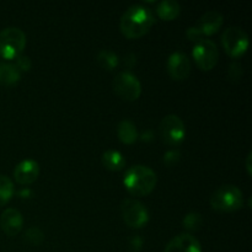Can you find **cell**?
I'll use <instances>...</instances> for the list:
<instances>
[{
    "label": "cell",
    "mask_w": 252,
    "mask_h": 252,
    "mask_svg": "<svg viewBox=\"0 0 252 252\" xmlns=\"http://www.w3.org/2000/svg\"><path fill=\"white\" fill-rule=\"evenodd\" d=\"M154 24V15L149 7L135 4L128 7L121 17L120 27L128 38H139L149 31Z\"/></svg>",
    "instance_id": "cell-1"
},
{
    "label": "cell",
    "mask_w": 252,
    "mask_h": 252,
    "mask_svg": "<svg viewBox=\"0 0 252 252\" xmlns=\"http://www.w3.org/2000/svg\"><path fill=\"white\" fill-rule=\"evenodd\" d=\"M123 184L133 196H147L157 185V174L150 167L144 165H135L126 171Z\"/></svg>",
    "instance_id": "cell-2"
},
{
    "label": "cell",
    "mask_w": 252,
    "mask_h": 252,
    "mask_svg": "<svg viewBox=\"0 0 252 252\" xmlns=\"http://www.w3.org/2000/svg\"><path fill=\"white\" fill-rule=\"evenodd\" d=\"M244 204L243 192L234 185L220 186L211 197V206L214 211L230 213L240 209Z\"/></svg>",
    "instance_id": "cell-3"
},
{
    "label": "cell",
    "mask_w": 252,
    "mask_h": 252,
    "mask_svg": "<svg viewBox=\"0 0 252 252\" xmlns=\"http://www.w3.org/2000/svg\"><path fill=\"white\" fill-rule=\"evenodd\" d=\"M26 46V34L19 27H6L0 31V56L15 59L21 56Z\"/></svg>",
    "instance_id": "cell-4"
},
{
    "label": "cell",
    "mask_w": 252,
    "mask_h": 252,
    "mask_svg": "<svg viewBox=\"0 0 252 252\" xmlns=\"http://www.w3.org/2000/svg\"><path fill=\"white\" fill-rule=\"evenodd\" d=\"M223 22V14H220L217 10H209L199 17L194 26L187 29L186 36L189 37V39L196 42L201 39L202 36H209V34H213L214 32L218 31Z\"/></svg>",
    "instance_id": "cell-5"
},
{
    "label": "cell",
    "mask_w": 252,
    "mask_h": 252,
    "mask_svg": "<svg viewBox=\"0 0 252 252\" xmlns=\"http://www.w3.org/2000/svg\"><path fill=\"white\" fill-rule=\"evenodd\" d=\"M113 90L123 100L135 101L142 94V84L134 74L123 70L113 79Z\"/></svg>",
    "instance_id": "cell-6"
},
{
    "label": "cell",
    "mask_w": 252,
    "mask_h": 252,
    "mask_svg": "<svg viewBox=\"0 0 252 252\" xmlns=\"http://www.w3.org/2000/svg\"><path fill=\"white\" fill-rule=\"evenodd\" d=\"M192 54L194 62L202 70L213 69L219 58L218 47L212 39L208 38H201L194 42Z\"/></svg>",
    "instance_id": "cell-7"
},
{
    "label": "cell",
    "mask_w": 252,
    "mask_h": 252,
    "mask_svg": "<svg viewBox=\"0 0 252 252\" xmlns=\"http://www.w3.org/2000/svg\"><path fill=\"white\" fill-rule=\"evenodd\" d=\"M121 212L125 223L129 228L139 229L149 220V213L143 203L134 198H126L121 203Z\"/></svg>",
    "instance_id": "cell-8"
},
{
    "label": "cell",
    "mask_w": 252,
    "mask_h": 252,
    "mask_svg": "<svg viewBox=\"0 0 252 252\" xmlns=\"http://www.w3.org/2000/svg\"><path fill=\"white\" fill-rule=\"evenodd\" d=\"M221 44L231 57H240L249 47V36L241 27H228L221 34Z\"/></svg>",
    "instance_id": "cell-9"
},
{
    "label": "cell",
    "mask_w": 252,
    "mask_h": 252,
    "mask_svg": "<svg viewBox=\"0 0 252 252\" xmlns=\"http://www.w3.org/2000/svg\"><path fill=\"white\" fill-rule=\"evenodd\" d=\"M160 135L169 145H179L184 142L186 135L185 123L177 115H167L160 122Z\"/></svg>",
    "instance_id": "cell-10"
},
{
    "label": "cell",
    "mask_w": 252,
    "mask_h": 252,
    "mask_svg": "<svg viewBox=\"0 0 252 252\" xmlns=\"http://www.w3.org/2000/svg\"><path fill=\"white\" fill-rule=\"evenodd\" d=\"M167 71L175 80H185L191 74V59L184 52H174L167 59Z\"/></svg>",
    "instance_id": "cell-11"
},
{
    "label": "cell",
    "mask_w": 252,
    "mask_h": 252,
    "mask_svg": "<svg viewBox=\"0 0 252 252\" xmlns=\"http://www.w3.org/2000/svg\"><path fill=\"white\" fill-rule=\"evenodd\" d=\"M164 252H202V246L193 235L184 233L171 239Z\"/></svg>",
    "instance_id": "cell-12"
},
{
    "label": "cell",
    "mask_w": 252,
    "mask_h": 252,
    "mask_svg": "<svg viewBox=\"0 0 252 252\" xmlns=\"http://www.w3.org/2000/svg\"><path fill=\"white\" fill-rule=\"evenodd\" d=\"M24 225V218L16 208H7L0 217V226L2 231L9 236H15L21 231Z\"/></svg>",
    "instance_id": "cell-13"
},
{
    "label": "cell",
    "mask_w": 252,
    "mask_h": 252,
    "mask_svg": "<svg viewBox=\"0 0 252 252\" xmlns=\"http://www.w3.org/2000/svg\"><path fill=\"white\" fill-rule=\"evenodd\" d=\"M39 174L38 162L32 159L22 160L15 166L14 177L19 184L29 185L36 181Z\"/></svg>",
    "instance_id": "cell-14"
},
{
    "label": "cell",
    "mask_w": 252,
    "mask_h": 252,
    "mask_svg": "<svg viewBox=\"0 0 252 252\" xmlns=\"http://www.w3.org/2000/svg\"><path fill=\"white\" fill-rule=\"evenodd\" d=\"M117 135L125 144H133L138 139L137 127L132 121L122 120L117 126Z\"/></svg>",
    "instance_id": "cell-15"
},
{
    "label": "cell",
    "mask_w": 252,
    "mask_h": 252,
    "mask_svg": "<svg viewBox=\"0 0 252 252\" xmlns=\"http://www.w3.org/2000/svg\"><path fill=\"white\" fill-rule=\"evenodd\" d=\"M20 78H21V71L17 69L15 64L0 63V84L1 85H15L19 83Z\"/></svg>",
    "instance_id": "cell-16"
},
{
    "label": "cell",
    "mask_w": 252,
    "mask_h": 252,
    "mask_svg": "<svg viewBox=\"0 0 252 252\" xmlns=\"http://www.w3.org/2000/svg\"><path fill=\"white\" fill-rule=\"evenodd\" d=\"M157 12L160 19L170 21L179 16L181 12V6L176 0H162L158 4Z\"/></svg>",
    "instance_id": "cell-17"
},
{
    "label": "cell",
    "mask_w": 252,
    "mask_h": 252,
    "mask_svg": "<svg viewBox=\"0 0 252 252\" xmlns=\"http://www.w3.org/2000/svg\"><path fill=\"white\" fill-rule=\"evenodd\" d=\"M101 160H102L103 166L111 171H121L126 165L125 158L117 150H106L102 154Z\"/></svg>",
    "instance_id": "cell-18"
},
{
    "label": "cell",
    "mask_w": 252,
    "mask_h": 252,
    "mask_svg": "<svg viewBox=\"0 0 252 252\" xmlns=\"http://www.w3.org/2000/svg\"><path fill=\"white\" fill-rule=\"evenodd\" d=\"M96 62L98 65L106 70H112L118 65V56L110 49H102L97 53Z\"/></svg>",
    "instance_id": "cell-19"
},
{
    "label": "cell",
    "mask_w": 252,
    "mask_h": 252,
    "mask_svg": "<svg viewBox=\"0 0 252 252\" xmlns=\"http://www.w3.org/2000/svg\"><path fill=\"white\" fill-rule=\"evenodd\" d=\"M14 194V184L5 175H0V207L6 204Z\"/></svg>",
    "instance_id": "cell-20"
},
{
    "label": "cell",
    "mask_w": 252,
    "mask_h": 252,
    "mask_svg": "<svg viewBox=\"0 0 252 252\" xmlns=\"http://www.w3.org/2000/svg\"><path fill=\"white\" fill-rule=\"evenodd\" d=\"M182 224H184L185 229H187V230L196 231L203 224V217L198 212H191V213H189L185 217Z\"/></svg>",
    "instance_id": "cell-21"
},
{
    "label": "cell",
    "mask_w": 252,
    "mask_h": 252,
    "mask_svg": "<svg viewBox=\"0 0 252 252\" xmlns=\"http://www.w3.org/2000/svg\"><path fill=\"white\" fill-rule=\"evenodd\" d=\"M25 240L30 244V245L38 246L43 243L44 234L38 226H31L25 233Z\"/></svg>",
    "instance_id": "cell-22"
},
{
    "label": "cell",
    "mask_w": 252,
    "mask_h": 252,
    "mask_svg": "<svg viewBox=\"0 0 252 252\" xmlns=\"http://www.w3.org/2000/svg\"><path fill=\"white\" fill-rule=\"evenodd\" d=\"M180 158H181V153L177 149H171L169 152L165 153L164 158H162V162L166 165L167 167L175 166L177 162L180 161Z\"/></svg>",
    "instance_id": "cell-23"
},
{
    "label": "cell",
    "mask_w": 252,
    "mask_h": 252,
    "mask_svg": "<svg viewBox=\"0 0 252 252\" xmlns=\"http://www.w3.org/2000/svg\"><path fill=\"white\" fill-rule=\"evenodd\" d=\"M16 59V63H15V65L17 66V69H19L20 71H27L30 70V68H31V59H30V57L27 56H19Z\"/></svg>",
    "instance_id": "cell-24"
},
{
    "label": "cell",
    "mask_w": 252,
    "mask_h": 252,
    "mask_svg": "<svg viewBox=\"0 0 252 252\" xmlns=\"http://www.w3.org/2000/svg\"><path fill=\"white\" fill-rule=\"evenodd\" d=\"M143 244H144V241H143V239L140 238L139 235H134L130 238L129 240V249L132 252H138L142 250L143 248Z\"/></svg>",
    "instance_id": "cell-25"
},
{
    "label": "cell",
    "mask_w": 252,
    "mask_h": 252,
    "mask_svg": "<svg viewBox=\"0 0 252 252\" xmlns=\"http://www.w3.org/2000/svg\"><path fill=\"white\" fill-rule=\"evenodd\" d=\"M137 62V57H135L134 53H128L125 58V64L128 66V68H132L133 65Z\"/></svg>",
    "instance_id": "cell-26"
},
{
    "label": "cell",
    "mask_w": 252,
    "mask_h": 252,
    "mask_svg": "<svg viewBox=\"0 0 252 252\" xmlns=\"http://www.w3.org/2000/svg\"><path fill=\"white\" fill-rule=\"evenodd\" d=\"M152 138H154V134H153L152 130H144L142 134V139L145 140V142H149L152 140Z\"/></svg>",
    "instance_id": "cell-27"
},
{
    "label": "cell",
    "mask_w": 252,
    "mask_h": 252,
    "mask_svg": "<svg viewBox=\"0 0 252 252\" xmlns=\"http://www.w3.org/2000/svg\"><path fill=\"white\" fill-rule=\"evenodd\" d=\"M251 157H252V154L251 153H249L248 158H246V169H248L249 175H251Z\"/></svg>",
    "instance_id": "cell-28"
}]
</instances>
